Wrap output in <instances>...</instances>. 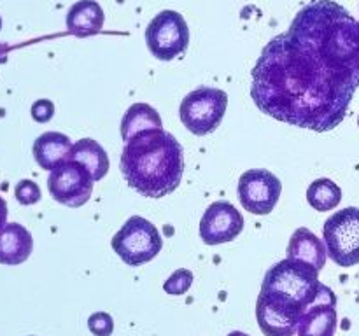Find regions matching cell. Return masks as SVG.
Returning <instances> with one entry per match:
<instances>
[{
	"instance_id": "cell-1",
	"label": "cell",
	"mask_w": 359,
	"mask_h": 336,
	"mask_svg": "<svg viewBox=\"0 0 359 336\" xmlns=\"http://www.w3.org/2000/svg\"><path fill=\"white\" fill-rule=\"evenodd\" d=\"M356 90L287 34L265 46L251 72V98L259 111L319 133L335 130L346 119Z\"/></svg>"
},
{
	"instance_id": "cell-2",
	"label": "cell",
	"mask_w": 359,
	"mask_h": 336,
	"mask_svg": "<svg viewBox=\"0 0 359 336\" xmlns=\"http://www.w3.org/2000/svg\"><path fill=\"white\" fill-rule=\"evenodd\" d=\"M330 72L359 88V21L333 0H312L286 31Z\"/></svg>"
},
{
	"instance_id": "cell-3",
	"label": "cell",
	"mask_w": 359,
	"mask_h": 336,
	"mask_svg": "<svg viewBox=\"0 0 359 336\" xmlns=\"http://www.w3.org/2000/svg\"><path fill=\"white\" fill-rule=\"evenodd\" d=\"M121 174L132 189L147 198H163L179 188L184 156L179 140L163 128L146 130L126 142Z\"/></svg>"
},
{
	"instance_id": "cell-4",
	"label": "cell",
	"mask_w": 359,
	"mask_h": 336,
	"mask_svg": "<svg viewBox=\"0 0 359 336\" xmlns=\"http://www.w3.org/2000/svg\"><path fill=\"white\" fill-rule=\"evenodd\" d=\"M325 284L319 280V270L294 259H283L266 272L262 284V293L279 298L294 304L300 310H307L323 293Z\"/></svg>"
},
{
	"instance_id": "cell-5",
	"label": "cell",
	"mask_w": 359,
	"mask_h": 336,
	"mask_svg": "<svg viewBox=\"0 0 359 336\" xmlns=\"http://www.w3.org/2000/svg\"><path fill=\"white\" fill-rule=\"evenodd\" d=\"M163 238L151 220L132 216L112 238V248L128 266H142L156 258Z\"/></svg>"
},
{
	"instance_id": "cell-6",
	"label": "cell",
	"mask_w": 359,
	"mask_h": 336,
	"mask_svg": "<svg viewBox=\"0 0 359 336\" xmlns=\"http://www.w3.org/2000/svg\"><path fill=\"white\" fill-rule=\"evenodd\" d=\"M228 107L226 91L219 88L202 86L186 94L179 107L182 125L195 135L212 133L221 125Z\"/></svg>"
},
{
	"instance_id": "cell-7",
	"label": "cell",
	"mask_w": 359,
	"mask_h": 336,
	"mask_svg": "<svg viewBox=\"0 0 359 336\" xmlns=\"http://www.w3.org/2000/svg\"><path fill=\"white\" fill-rule=\"evenodd\" d=\"M326 251L342 268L359 265V206H347L333 214L323 230Z\"/></svg>"
},
{
	"instance_id": "cell-8",
	"label": "cell",
	"mask_w": 359,
	"mask_h": 336,
	"mask_svg": "<svg viewBox=\"0 0 359 336\" xmlns=\"http://www.w3.org/2000/svg\"><path fill=\"white\" fill-rule=\"evenodd\" d=\"M146 42L151 55L163 62L184 55L189 44V28L186 20L175 10H161L147 24Z\"/></svg>"
},
{
	"instance_id": "cell-9",
	"label": "cell",
	"mask_w": 359,
	"mask_h": 336,
	"mask_svg": "<svg viewBox=\"0 0 359 336\" xmlns=\"http://www.w3.org/2000/svg\"><path fill=\"white\" fill-rule=\"evenodd\" d=\"M95 178L79 161L65 160L53 168L48 178V189L53 198L67 206H83L90 202Z\"/></svg>"
},
{
	"instance_id": "cell-10",
	"label": "cell",
	"mask_w": 359,
	"mask_h": 336,
	"mask_svg": "<svg viewBox=\"0 0 359 336\" xmlns=\"http://www.w3.org/2000/svg\"><path fill=\"white\" fill-rule=\"evenodd\" d=\"M238 200L248 212L266 216L276 209L283 192L279 177L266 168H251L238 178Z\"/></svg>"
},
{
	"instance_id": "cell-11",
	"label": "cell",
	"mask_w": 359,
	"mask_h": 336,
	"mask_svg": "<svg viewBox=\"0 0 359 336\" xmlns=\"http://www.w3.org/2000/svg\"><path fill=\"white\" fill-rule=\"evenodd\" d=\"M304 310L279 298L259 293L256 301V318L265 336H294Z\"/></svg>"
},
{
	"instance_id": "cell-12",
	"label": "cell",
	"mask_w": 359,
	"mask_h": 336,
	"mask_svg": "<svg viewBox=\"0 0 359 336\" xmlns=\"http://www.w3.org/2000/svg\"><path fill=\"white\" fill-rule=\"evenodd\" d=\"M244 230V216L230 202H214L200 220V238L207 245L235 240Z\"/></svg>"
},
{
	"instance_id": "cell-13",
	"label": "cell",
	"mask_w": 359,
	"mask_h": 336,
	"mask_svg": "<svg viewBox=\"0 0 359 336\" xmlns=\"http://www.w3.org/2000/svg\"><path fill=\"white\" fill-rule=\"evenodd\" d=\"M337 296L328 286L323 287L318 300L302 314L298 336H335L337 331Z\"/></svg>"
},
{
	"instance_id": "cell-14",
	"label": "cell",
	"mask_w": 359,
	"mask_h": 336,
	"mask_svg": "<svg viewBox=\"0 0 359 336\" xmlns=\"http://www.w3.org/2000/svg\"><path fill=\"white\" fill-rule=\"evenodd\" d=\"M34 238L25 226L9 223L0 230V265H21L30 258Z\"/></svg>"
},
{
	"instance_id": "cell-15",
	"label": "cell",
	"mask_w": 359,
	"mask_h": 336,
	"mask_svg": "<svg viewBox=\"0 0 359 336\" xmlns=\"http://www.w3.org/2000/svg\"><path fill=\"white\" fill-rule=\"evenodd\" d=\"M286 252L290 259L314 266L319 272L325 268L326 258H328V251H326L325 241L319 237H316L309 227H298V230L294 231Z\"/></svg>"
},
{
	"instance_id": "cell-16",
	"label": "cell",
	"mask_w": 359,
	"mask_h": 336,
	"mask_svg": "<svg viewBox=\"0 0 359 336\" xmlns=\"http://www.w3.org/2000/svg\"><path fill=\"white\" fill-rule=\"evenodd\" d=\"M105 14L100 4L95 0H79L67 14V28L76 37H90L104 27Z\"/></svg>"
},
{
	"instance_id": "cell-17",
	"label": "cell",
	"mask_w": 359,
	"mask_h": 336,
	"mask_svg": "<svg viewBox=\"0 0 359 336\" xmlns=\"http://www.w3.org/2000/svg\"><path fill=\"white\" fill-rule=\"evenodd\" d=\"M74 144L65 133L46 132L34 142V158L37 164L44 170H53L69 160V153Z\"/></svg>"
},
{
	"instance_id": "cell-18",
	"label": "cell",
	"mask_w": 359,
	"mask_h": 336,
	"mask_svg": "<svg viewBox=\"0 0 359 336\" xmlns=\"http://www.w3.org/2000/svg\"><path fill=\"white\" fill-rule=\"evenodd\" d=\"M69 160L79 161L81 164L90 170L95 182L102 181L109 172V158L104 147L93 139H81L72 146L69 153Z\"/></svg>"
},
{
	"instance_id": "cell-19",
	"label": "cell",
	"mask_w": 359,
	"mask_h": 336,
	"mask_svg": "<svg viewBox=\"0 0 359 336\" xmlns=\"http://www.w3.org/2000/svg\"><path fill=\"white\" fill-rule=\"evenodd\" d=\"M158 128H163V125L156 108L149 104H133L121 121V136L125 142H128L137 133Z\"/></svg>"
},
{
	"instance_id": "cell-20",
	"label": "cell",
	"mask_w": 359,
	"mask_h": 336,
	"mask_svg": "<svg viewBox=\"0 0 359 336\" xmlns=\"http://www.w3.org/2000/svg\"><path fill=\"white\" fill-rule=\"evenodd\" d=\"M307 202L318 212H328L340 205L342 189L332 178H318L307 188Z\"/></svg>"
},
{
	"instance_id": "cell-21",
	"label": "cell",
	"mask_w": 359,
	"mask_h": 336,
	"mask_svg": "<svg viewBox=\"0 0 359 336\" xmlns=\"http://www.w3.org/2000/svg\"><path fill=\"white\" fill-rule=\"evenodd\" d=\"M193 280H195V276H193V273L189 270L179 268L168 276L167 282L163 284V289L170 296H182V294H186L189 290Z\"/></svg>"
},
{
	"instance_id": "cell-22",
	"label": "cell",
	"mask_w": 359,
	"mask_h": 336,
	"mask_svg": "<svg viewBox=\"0 0 359 336\" xmlns=\"http://www.w3.org/2000/svg\"><path fill=\"white\" fill-rule=\"evenodd\" d=\"M14 196H16L18 202L21 205H34V203L41 202V188L37 186V182L34 181H20L14 188Z\"/></svg>"
},
{
	"instance_id": "cell-23",
	"label": "cell",
	"mask_w": 359,
	"mask_h": 336,
	"mask_svg": "<svg viewBox=\"0 0 359 336\" xmlns=\"http://www.w3.org/2000/svg\"><path fill=\"white\" fill-rule=\"evenodd\" d=\"M88 329L95 336H111L114 331V318L107 312H95L88 318Z\"/></svg>"
},
{
	"instance_id": "cell-24",
	"label": "cell",
	"mask_w": 359,
	"mask_h": 336,
	"mask_svg": "<svg viewBox=\"0 0 359 336\" xmlns=\"http://www.w3.org/2000/svg\"><path fill=\"white\" fill-rule=\"evenodd\" d=\"M32 118L37 122H48L51 121L53 115H55V104L48 98H41V100L35 102L32 105Z\"/></svg>"
},
{
	"instance_id": "cell-25",
	"label": "cell",
	"mask_w": 359,
	"mask_h": 336,
	"mask_svg": "<svg viewBox=\"0 0 359 336\" xmlns=\"http://www.w3.org/2000/svg\"><path fill=\"white\" fill-rule=\"evenodd\" d=\"M6 220H7V203H6V200L0 196V230H2V227L7 224Z\"/></svg>"
},
{
	"instance_id": "cell-26",
	"label": "cell",
	"mask_w": 359,
	"mask_h": 336,
	"mask_svg": "<svg viewBox=\"0 0 359 336\" xmlns=\"http://www.w3.org/2000/svg\"><path fill=\"white\" fill-rule=\"evenodd\" d=\"M228 336H249V335H245V332H242V331H231Z\"/></svg>"
},
{
	"instance_id": "cell-27",
	"label": "cell",
	"mask_w": 359,
	"mask_h": 336,
	"mask_svg": "<svg viewBox=\"0 0 359 336\" xmlns=\"http://www.w3.org/2000/svg\"><path fill=\"white\" fill-rule=\"evenodd\" d=\"M0 28H2V18H0Z\"/></svg>"
},
{
	"instance_id": "cell-28",
	"label": "cell",
	"mask_w": 359,
	"mask_h": 336,
	"mask_svg": "<svg viewBox=\"0 0 359 336\" xmlns=\"http://www.w3.org/2000/svg\"><path fill=\"white\" fill-rule=\"evenodd\" d=\"M358 125H359V118H358Z\"/></svg>"
}]
</instances>
